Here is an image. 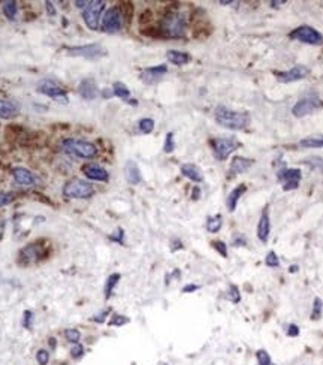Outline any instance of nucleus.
Here are the masks:
<instances>
[{"label":"nucleus","mask_w":323,"mask_h":365,"mask_svg":"<svg viewBox=\"0 0 323 365\" xmlns=\"http://www.w3.org/2000/svg\"><path fill=\"white\" fill-rule=\"evenodd\" d=\"M63 195L72 199H89L94 195V187L84 180H71L63 187Z\"/></svg>","instance_id":"4"},{"label":"nucleus","mask_w":323,"mask_h":365,"mask_svg":"<svg viewBox=\"0 0 323 365\" xmlns=\"http://www.w3.org/2000/svg\"><path fill=\"white\" fill-rule=\"evenodd\" d=\"M296 270H298V267H292V268H290V273H295Z\"/></svg>","instance_id":"51"},{"label":"nucleus","mask_w":323,"mask_h":365,"mask_svg":"<svg viewBox=\"0 0 323 365\" xmlns=\"http://www.w3.org/2000/svg\"><path fill=\"white\" fill-rule=\"evenodd\" d=\"M166 57H168V60H169L172 65H177V66H184V65H187L190 60H191V57L187 52L177 51V49H169L166 52Z\"/></svg>","instance_id":"24"},{"label":"nucleus","mask_w":323,"mask_h":365,"mask_svg":"<svg viewBox=\"0 0 323 365\" xmlns=\"http://www.w3.org/2000/svg\"><path fill=\"white\" fill-rule=\"evenodd\" d=\"M256 358H257V362H259V365H274L267 350H257Z\"/></svg>","instance_id":"34"},{"label":"nucleus","mask_w":323,"mask_h":365,"mask_svg":"<svg viewBox=\"0 0 323 365\" xmlns=\"http://www.w3.org/2000/svg\"><path fill=\"white\" fill-rule=\"evenodd\" d=\"M245 192H247V186H245V184H239L238 187H235V189L229 193V196H228V199H226V205H228L229 211H235L239 198H241Z\"/></svg>","instance_id":"25"},{"label":"nucleus","mask_w":323,"mask_h":365,"mask_svg":"<svg viewBox=\"0 0 323 365\" xmlns=\"http://www.w3.org/2000/svg\"><path fill=\"white\" fill-rule=\"evenodd\" d=\"M103 9H105V2H102V0H92V2H89L87 6L83 9L84 23L87 24L90 30L99 29V20H100V14L103 12Z\"/></svg>","instance_id":"6"},{"label":"nucleus","mask_w":323,"mask_h":365,"mask_svg":"<svg viewBox=\"0 0 323 365\" xmlns=\"http://www.w3.org/2000/svg\"><path fill=\"white\" fill-rule=\"evenodd\" d=\"M301 171L296 168H289V169H281L277 175V178L283 182L284 190H295L299 186L301 181Z\"/></svg>","instance_id":"12"},{"label":"nucleus","mask_w":323,"mask_h":365,"mask_svg":"<svg viewBox=\"0 0 323 365\" xmlns=\"http://www.w3.org/2000/svg\"><path fill=\"white\" fill-rule=\"evenodd\" d=\"M270 232H271V223H270V214L265 210L261 216L259 225H257V238H259L262 242H267L270 238Z\"/></svg>","instance_id":"20"},{"label":"nucleus","mask_w":323,"mask_h":365,"mask_svg":"<svg viewBox=\"0 0 323 365\" xmlns=\"http://www.w3.org/2000/svg\"><path fill=\"white\" fill-rule=\"evenodd\" d=\"M320 108H323V100L319 99L317 96H308V97H304L295 103V106L292 108V114L295 117L301 118V117L313 114L314 111H317Z\"/></svg>","instance_id":"8"},{"label":"nucleus","mask_w":323,"mask_h":365,"mask_svg":"<svg viewBox=\"0 0 323 365\" xmlns=\"http://www.w3.org/2000/svg\"><path fill=\"white\" fill-rule=\"evenodd\" d=\"M45 6H46V11H48L49 15H55V9H54L51 2H45Z\"/></svg>","instance_id":"48"},{"label":"nucleus","mask_w":323,"mask_h":365,"mask_svg":"<svg viewBox=\"0 0 323 365\" xmlns=\"http://www.w3.org/2000/svg\"><path fill=\"white\" fill-rule=\"evenodd\" d=\"M33 319V313L32 312H24V320H23V325L26 328H30V320Z\"/></svg>","instance_id":"46"},{"label":"nucleus","mask_w":323,"mask_h":365,"mask_svg":"<svg viewBox=\"0 0 323 365\" xmlns=\"http://www.w3.org/2000/svg\"><path fill=\"white\" fill-rule=\"evenodd\" d=\"M286 334H287L289 337H298V335H299V328H298L295 323H290V325L287 326Z\"/></svg>","instance_id":"44"},{"label":"nucleus","mask_w":323,"mask_h":365,"mask_svg":"<svg viewBox=\"0 0 323 365\" xmlns=\"http://www.w3.org/2000/svg\"><path fill=\"white\" fill-rule=\"evenodd\" d=\"M64 337H66V340L72 344H77L81 338V334L78 329H66V332H64Z\"/></svg>","instance_id":"35"},{"label":"nucleus","mask_w":323,"mask_h":365,"mask_svg":"<svg viewBox=\"0 0 323 365\" xmlns=\"http://www.w3.org/2000/svg\"><path fill=\"white\" fill-rule=\"evenodd\" d=\"M222 220H223V219H222L220 214L213 216V217H208V222H207V229H208V232H211V233L219 232L220 228H222V225H223Z\"/></svg>","instance_id":"29"},{"label":"nucleus","mask_w":323,"mask_h":365,"mask_svg":"<svg viewBox=\"0 0 323 365\" xmlns=\"http://www.w3.org/2000/svg\"><path fill=\"white\" fill-rule=\"evenodd\" d=\"M80 94L83 99L86 100H93L97 97L99 94V89H97V84L93 78H84L81 83H80Z\"/></svg>","instance_id":"17"},{"label":"nucleus","mask_w":323,"mask_h":365,"mask_svg":"<svg viewBox=\"0 0 323 365\" xmlns=\"http://www.w3.org/2000/svg\"><path fill=\"white\" fill-rule=\"evenodd\" d=\"M138 129H139L141 134H145V135L151 134L153 129H154V121L151 118H142V120H139V123H138Z\"/></svg>","instance_id":"32"},{"label":"nucleus","mask_w":323,"mask_h":365,"mask_svg":"<svg viewBox=\"0 0 323 365\" xmlns=\"http://www.w3.org/2000/svg\"><path fill=\"white\" fill-rule=\"evenodd\" d=\"M38 91L41 94H45L60 103H68L69 99L66 96V90H64L63 86H60L57 81L54 80H49V78H45L42 81H39L38 84Z\"/></svg>","instance_id":"5"},{"label":"nucleus","mask_w":323,"mask_h":365,"mask_svg":"<svg viewBox=\"0 0 323 365\" xmlns=\"http://www.w3.org/2000/svg\"><path fill=\"white\" fill-rule=\"evenodd\" d=\"M61 148L64 153L80 159H93L97 154V147L94 144L81 139H64Z\"/></svg>","instance_id":"3"},{"label":"nucleus","mask_w":323,"mask_h":365,"mask_svg":"<svg viewBox=\"0 0 323 365\" xmlns=\"http://www.w3.org/2000/svg\"><path fill=\"white\" fill-rule=\"evenodd\" d=\"M185 18L183 14L178 12H169L163 17L160 21V35L165 38H181L185 33Z\"/></svg>","instance_id":"2"},{"label":"nucleus","mask_w":323,"mask_h":365,"mask_svg":"<svg viewBox=\"0 0 323 365\" xmlns=\"http://www.w3.org/2000/svg\"><path fill=\"white\" fill-rule=\"evenodd\" d=\"M265 265L267 267H271V268H276L280 265V261H278V256L276 252H270L265 258Z\"/></svg>","instance_id":"36"},{"label":"nucleus","mask_w":323,"mask_h":365,"mask_svg":"<svg viewBox=\"0 0 323 365\" xmlns=\"http://www.w3.org/2000/svg\"><path fill=\"white\" fill-rule=\"evenodd\" d=\"M301 147L304 148H320L323 147V137H310V138H304L299 142Z\"/></svg>","instance_id":"28"},{"label":"nucleus","mask_w":323,"mask_h":365,"mask_svg":"<svg viewBox=\"0 0 323 365\" xmlns=\"http://www.w3.org/2000/svg\"><path fill=\"white\" fill-rule=\"evenodd\" d=\"M289 36L292 39H296V41L308 44V45H322L323 44L322 33H319L316 29H313L310 26H301V27L295 29Z\"/></svg>","instance_id":"10"},{"label":"nucleus","mask_w":323,"mask_h":365,"mask_svg":"<svg viewBox=\"0 0 323 365\" xmlns=\"http://www.w3.org/2000/svg\"><path fill=\"white\" fill-rule=\"evenodd\" d=\"M112 93H114L117 97L126 100L127 103H132V105H137V103H138L135 99H129V97H131V90H129L123 83H114V86H112Z\"/></svg>","instance_id":"26"},{"label":"nucleus","mask_w":323,"mask_h":365,"mask_svg":"<svg viewBox=\"0 0 323 365\" xmlns=\"http://www.w3.org/2000/svg\"><path fill=\"white\" fill-rule=\"evenodd\" d=\"M83 353H84V347L80 344V343H77V344H74V347L71 349V356L74 358V359H78V358H81L83 356Z\"/></svg>","instance_id":"42"},{"label":"nucleus","mask_w":323,"mask_h":365,"mask_svg":"<svg viewBox=\"0 0 323 365\" xmlns=\"http://www.w3.org/2000/svg\"><path fill=\"white\" fill-rule=\"evenodd\" d=\"M198 289H199V286H196V284H187V286H184L183 292L187 293V292H193V290H198Z\"/></svg>","instance_id":"47"},{"label":"nucleus","mask_w":323,"mask_h":365,"mask_svg":"<svg viewBox=\"0 0 323 365\" xmlns=\"http://www.w3.org/2000/svg\"><path fill=\"white\" fill-rule=\"evenodd\" d=\"M12 201H14V195L12 193L0 192V207H5V205L11 204Z\"/></svg>","instance_id":"41"},{"label":"nucleus","mask_w":323,"mask_h":365,"mask_svg":"<svg viewBox=\"0 0 323 365\" xmlns=\"http://www.w3.org/2000/svg\"><path fill=\"white\" fill-rule=\"evenodd\" d=\"M18 105L12 100L0 99V118H14L18 115Z\"/></svg>","instance_id":"22"},{"label":"nucleus","mask_w":323,"mask_h":365,"mask_svg":"<svg viewBox=\"0 0 323 365\" xmlns=\"http://www.w3.org/2000/svg\"><path fill=\"white\" fill-rule=\"evenodd\" d=\"M123 14L120 8H109L102 18V29L108 33H115L123 27Z\"/></svg>","instance_id":"11"},{"label":"nucleus","mask_w":323,"mask_h":365,"mask_svg":"<svg viewBox=\"0 0 323 365\" xmlns=\"http://www.w3.org/2000/svg\"><path fill=\"white\" fill-rule=\"evenodd\" d=\"M129 322V319L126 318V316H114V319L109 322V325H117V326H121V325H124V323H127Z\"/></svg>","instance_id":"43"},{"label":"nucleus","mask_w":323,"mask_h":365,"mask_svg":"<svg viewBox=\"0 0 323 365\" xmlns=\"http://www.w3.org/2000/svg\"><path fill=\"white\" fill-rule=\"evenodd\" d=\"M120 278H121L120 274H111L106 278V281H105V299H109L111 298V295L114 292V287L117 286V283H118Z\"/></svg>","instance_id":"27"},{"label":"nucleus","mask_w":323,"mask_h":365,"mask_svg":"<svg viewBox=\"0 0 323 365\" xmlns=\"http://www.w3.org/2000/svg\"><path fill=\"white\" fill-rule=\"evenodd\" d=\"M175 148V142H174V134L169 132L165 138V145H163V151L165 153H172Z\"/></svg>","instance_id":"37"},{"label":"nucleus","mask_w":323,"mask_h":365,"mask_svg":"<svg viewBox=\"0 0 323 365\" xmlns=\"http://www.w3.org/2000/svg\"><path fill=\"white\" fill-rule=\"evenodd\" d=\"M211 147H213L214 156L219 160H226L229 154L233 153L239 147V142L235 138H214L211 139Z\"/></svg>","instance_id":"7"},{"label":"nucleus","mask_w":323,"mask_h":365,"mask_svg":"<svg viewBox=\"0 0 323 365\" xmlns=\"http://www.w3.org/2000/svg\"><path fill=\"white\" fill-rule=\"evenodd\" d=\"M322 309H323V302L320 298H316L314 299V306H313V312H311V319L313 320H317L320 319L322 316Z\"/></svg>","instance_id":"33"},{"label":"nucleus","mask_w":323,"mask_h":365,"mask_svg":"<svg viewBox=\"0 0 323 365\" xmlns=\"http://www.w3.org/2000/svg\"><path fill=\"white\" fill-rule=\"evenodd\" d=\"M216 121L226 129H232V131H242L250 125V114L247 112H238V111H232L226 106H217L216 112H214Z\"/></svg>","instance_id":"1"},{"label":"nucleus","mask_w":323,"mask_h":365,"mask_svg":"<svg viewBox=\"0 0 323 365\" xmlns=\"http://www.w3.org/2000/svg\"><path fill=\"white\" fill-rule=\"evenodd\" d=\"M254 163L253 159H247V157H241V156H235L231 162V169L229 172L232 175H236V174H242L245 171H248L251 168V165Z\"/></svg>","instance_id":"19"},{"label":"nucleus","mask_w":323,"mask_h":365,"mask_svg":"<svg viewBox=\"0 0 323 365\" xmlns=\"http://www.w3.org/2000/svg\"><path fill=\"white\" fill-rule=\"evenodd\" d=\"M42 258V252L41 249L38 247V244H29L26 246L21 252H20V262L23 265H29V264H33L36 262L38 259Z\"/></svg>","instance_id":"18"},{"label":"nucleus","mask_w":323,"mask_h":365,"mask_svg":"<svg viewBox=\"0 0 323 365\" xmlns=\"http://www.w3.org/2000/svg\"><path fill=\"white\" fill-rule=\"evenodd\" d=\"M124 174H126V180L131 182V184H138L141 182L142 177H141V171L138 168V165L134 160H129L124 166Z\"/></svg>","instance_id":"21"},{"label":"nucleus","mask_w":323,"mask_h":365,"mask_svg":"<svg viewBox=\"0 0 323 365\" xmlns=\"http://www.w3.org/2000/svg\"><path fill=\"white\" fill-rule=\"evenodd\" d=\"M68 54L72 57H84L87 60H97L106 54L105 48L100 44H89L83 46H72L68 48Z\"/></svg>","instance_id":"9"},{"label":"nucleus","mask_w":323,"mask_h":365,"mask_svg":"<svg viewBox=\"0 0 323 365\" xmlns=\"http://www.w3.org/2000/svg\"><path fill=\"white\" fill-rule=\"evenodd\" d=\"M199 193H201V190H199V187H195V189H193V193H191V198H193V199H199Z\"/></svg>","instance_id":"49"},{"label":"nucleus","mask_w":323,"mask_h":365,"mask_svg":"<svg viewBox=\"0 0 323 365\" xmlns=\"http://www.w3.org/2000/svg\"><path fill=\"white\" fill-rule=\"evenodd\" d=\"M36 361H38L39 365H46V364L49 362V353H48V350H45V349L38 350V353H36Z\"/></svg>","instance_id":"38"},{"label":"nucleus","mask_w":323,"mask_h":365,"mask_svg":"<svg viewBox=\"0 0 323 365\" xmlns=\"http://www.w3.org/2000/svg\"><path fill=\"white\" fill-rule=\"evenodd\" d=\"M12 177L15 180V182L18 186H24V187H33L36 184V177L26 168L17 166L12 169Z\"/></svg>","instance_id":"15"},{"label":"nucleus","mask_w":323,"mask_h":365,"mask_svg":"<svg viewBox=\"0 0 323 365\" xmlns=\"http://www.w3.org/2000/svg\"><path fill=\"white\" fill-rule=\"evenodd\" d=\"M286 2H284V0H281V2H271V6L273 8H278L280 5H284Z\"/></svg>","instance_id":"50"},{"label":"nucleus","mask_w":323,"mask_h":365,"mask_svg":"<svg viewBox=\"0 0 323 365\" xmlns=\"http://www.w3.org/2000/svg\"><path fill=\"white\" fill-rule=\"evenodd\" d=\"M123 236H124V233H123V229H118V230L115 232V235H111V239H112V241H117V242H120V244H123Z\"/></svg>","instance_id":"45"},{"label":"nucleus","mask_w":323,"mask_h":365,"mask_svg":"<svg viewBox=\"0 0 323 365\" xmlns=\"http://www.w3.org/2000/svg\"><path fill=\"white\" fill-rule=\"evenodd\" d=\"M17 11H18V6H17V2H14V0L3 3V14L8 20H15Z\"/></svg>","instance_id":"30"},{"label":"nucleus","mask_w":323,"mask_h":365,"mask_svg":"<svg viewBox=\"0 0 323 365\" xmlns=\"http://www.w3.org/2000/svg\"><path fill=\"white\" fill-rule=\"evenodd\" d=\"M228 298L232 301V302H239L241 301V293H239V290H238V287L236 286H231L229 287V292H228Z\"/></svg>","instance_id":"40"},{"label":"nucleus","mask_w":323,"mask_h":365,"mask_svg":"<svg viewBox=\"0 0 323 365\" xmlns=\"http://www.w3.org/2000/svg\"><path fill=\"white\" fill-rule=\"evenodd\" d=\"M211 246H213L223 258H228V246L225 244L223 241H213V242H211Z\"/></svg>","instance_id":"39"},{"label":"nucleus","mask_w":323,"mask_h":365,"mask_svg":"<svg viewBox=\"0 0 323 365\" xmlns=\"http://www.w3.org/2000/svg\"><path fill=\"white\" fill-rule=\"evenodd\" d=\"M83 174L93 180V181H108L109 180V174L106 169H103L102 166H99L97 163H86L81 166Z\"/></svg>","instance_id":"14"},{"label":"nucleus","mask_w":323,"mask_h":365,"mask_svg":"<svg viewBox=\"0 0 323 365\" xmlns=\"http://www.w3.org/2000/svg\"><path fill=\"white\" fill-rule=\"evenodd\" d=\"M181 172H183V175L185 178L195 181V182H201L204 180V175H202L201 169L196 165H193V163H184L181 166Z\"/></svg>","instance_id":"23"},{"label":"nucleus","mask_w":323,"mask_h":365,"mask_svg":"<svg viewBox=\"0 0 323 365\" xmlns=\"http://www.w3.org/2000/svg\"><path fill=\"white\" fill-rule=\"evenodd\" d=\"M304 163H305L307 166H310L313 171H317V172H322V174H323V157L313 156V157L305 159Z\"/></svg>","instance_id":"31"},{"label":"nucleus","mask_w":323,"mask_h":365,"mask_svg":"<svg viewBox=\"0 0 323 365\" xmlns=\"http://www.w3.org/2000/svg\"><path fill=\"white\" fill-rule=\"evenodd\" d=\"M310 74V69L304 65H296L293 66L290 71L286 72H276V77L280 83H293V81H299L304 80L307 75Z\"/></svg>","instance_id":"13"},{"label":"nucleus","mask_w":323,"mask_h":365,"mask_svg":"<svg viewBox=\"0 0 323 365\" xmlns=\"http://www.w3.org/2000/svg\"><path fill=\"white\" fill-rule=\"evenodd\" d=\"M168 72L166 65H159V66H153L148 69H144L141 74V80L147 84H154L157 81H160L163 78V75Z\"/></svg>","instance_id":"16"}]
</instances>
